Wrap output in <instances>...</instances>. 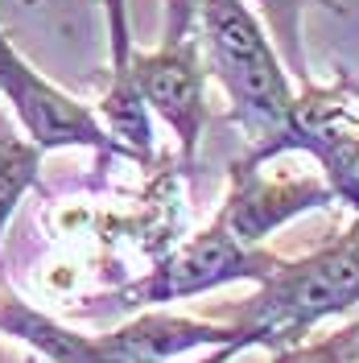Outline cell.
Masks as SVG:
<instances>
[{
	"label": "cell",
	"mask_w": 359,
	"mask_h": 363,
	"mask_svg": "<svg viewBox=\"0 0 359 363\" xmlns=\"http://www.w3.org/2000/svg\"><path fill=\"white\" fill-rule=\"evenodd\" d=\"M194 38L206 74L223 87L227 116L248 149H269L293 108V74L285 70L265 21L248 0H199Z\"/></svg>",
	"instance_id": "obj_1"
},
{
	"label": "cell",
	"mask_w": 359,
	"mask_h": 363,
	"mask_svg": "<svg viewBox=\"0 0 359 363\" xmlns=\"http://www.w3.org/2000/svg\"><path fill=\"white\" fill-rule=\"evenodd\" d=\"M359 310V219L331 244L297 260H277L269 277L240 301L231 326L248 347H289L310 339L322 322Z\"/></svg>",
	"instance_id": "obj_2"
},
{
	"label": "cell",
	"mask_w": 359,
	"mask_h": 363,
	"mask_svg": "<svg viewBox=\"0 0 359 363\" xmlns=\"http://www.w3.org/2000/svg\"><path fill=\"white\" fill-rule=\"evenodd\" d=\"M281 256H272L260 244H244L227 231L219 219L202 227L199 235H190L182 248H174L165 260H158L140 281L116 289L108 301L120 310H153V306H174L186 297H202L223 285H240V281H260L269 277L272 264Z\"/></svg>",
	"instance_id": "obj_3"
},
{
	"label": "cell",
	"mask_w": 359,
	"mask_h": 363,
	"mask_svg": "<svg viewBox=\"0 0 359 363\" xmlns=\"http://www.w3.org/2000/svg\"><path fill=\"white\" fill-rule=\"evenodd\" d=\"M0 99L33 145L50 149H91L99 157H124V149L112 140L95 108L74 99L70 91L50 83L42 70L13 45V38L0 29Z\"/></svg>",
	"instance_id": "obj_4"
},
{
	"label": "cell",
	"mask_w": 359,
	"mask_h": 363,
	"mask_svg": "<svg viewBox=\"0 0 359 363\" xmlns=\"http://www.w3.org/2000/svg\"><path fill=\"white\" fill-rule=\"evenodd\" d=\"M335 203L331 186L318 169H281L277 157L244 153L227 165V194L215 219L244 244H265L285 223L314 215Z\"/></svg>",
	"instance_id": "obj_5"
},
{
	"label": "cell",
	"mask_w": 359,
	"mask_h": 363,
	"mask_svg": "<svg viewBox=\"0 0 359 363\" xmlns=\"http://www.w3.org/2000/svg\"><path fill=\"white\" fill-rule=\"evenodd\" d=\"M256 157L302 153L318 165L335 203L359 215V112L343 87H306L293 95V108L281 136L269 149H248Z\"/></svg>",
	"instance_id": "obj_6"
},
{
	"label": "cell",
	"mask_w": 359,
	"mask_h": 363,
	"mask_svg": "<svg viewBox=\"0 0 359 363\" xmlns=\"http://www.w3.org/2000/svg\"><path fill=\"white\" fill-rule=\"evenodd\" d=\"M133 79L149 116L174 133L178 153L190 161L206 128V67L199 38L186 33L178 42H161L158 50H133Z\"/></svg>",
	"instance_id": "obj_7"
},
{
	"label": "cell",
	"mask_w": 359,
	"mask_h": 363,
	"mask_svg": "<svg viewBox=\"0 0 359 363\" xmlns=\"http://www.w3.org/2000/svg\"><path fill=\"white\" fill-rule=\"evenodd\" d=\"M240 342L248 351L244 335L231 322H206V318L170 314V306L136 310V318L120 322L116 330L99 335V351L108 363H161V359H186L211 347Z\"/></svg>",
	"instance_id": "obj_8"
},
{
	"label": "cell",
	"mask_w": 359,
	"mask_h": 363,
	"mask_svg": "<svg viewBox=\"0 0 359 363\" xmlns=\"http://www.w3.org/2000/svg\"><path fill=\"white\" fill-rule=\"evenodd\" d=\"M108 21V50H112V74L99 99V120L112 133V140L124 149V157L136 165L153 161V116L145 108L133 79V29H128V0H104Z\"/></svg>",
	"instance_id": "obj_9"
},
{
	"label": "cell",
	"mask_w": 359,
	"mask_h": 363,
	"mask_svg": "<svg viewBox=\"0 0 359 363\" xmlns=\"http://www.w3.org/2000/svg\"><path fill=\"white\" fill-rule=\"evenodd\" d=\"M0 335L25 342L42 363H108L99 351V335L70 330L67 322L33 310L9 285H0Z\"/></svg>",
	"instance_id": "obj_10"
},
{
	"label": "cell",
	"mask_w": 359,
	"mask_h": 363,
	"mask_svg": "<svg viewBox=\"0 0 359 363\" xmlns=\"http://www.w3.org/2000/svg\"><path fill=\"white\" fill-rule=\"evenodd\" d=\"M42 157H45L42 145H33L17 128V120H9L0 112V248H4V231L13 223L21 199L42 178ZM0 285H4V269H0Z\"/></svg>",
	"instance_id": "obj_11"
},
{
	"label": "cell",
	"mask_w": 359,
	"mask_h": 363,
	"mask_svg": "<svg viewBox=\"0 0 359 363\" xmlns=\"http://www.w3.org/2000/svg\"><path fill=\"white\" fill-rule=\"evenodd\" d=\"M248 4H252L256 17L265 21L272 45H277V54H281V62H285V70L293 74V83H302V87L314 83V74H310V54H306V38H302L306 13H310V9L343 13V4H338V0H248Z\"/></svg>",
	"instance_id": "obj_12"
},
{
	"label": "cell",
	"mask_w": 359,
	"mask_h": 363,
	"mask_svg": "<svg viewBox=\"0 0 359 363\" xmlns=\"http://www.w3.org/2000/svg\"><path fill=\"white\" fill-rule=\"evenodd\" d=\"M355 335H359V318H351L347 326H338L331 335L289 342V347H277L269 355L272 363H355Z\"/></svg>",
	"instance_id": "obj_13"
},
{
	"label": "cell",
	"mask_w": 359,
	"mask_h": 363,
	"mask_svg": "<svg viewBox=\"0 0 359 363\" xmlns=\"http://www.w3.org/2000/svg\"><path fill=\"white\" fill-rule=\"evenodd\" d=\"M165 4V25H161V42H178L186 33H194V13L199 0H161Z\"/></svg>",
	"instance_id": "obj_14"
},
{
	"label": "cell",
	"mask_w": 359,
	"mask_h": 363,
	"mask_svg": "<svg viewBox=\"0 0 359 363\" xmlns=\"http://www.w3.org/2000/svg\"><path fill=\"white\" fill-rule=\"evenodd\" d=\"M244 347L240 342H227V347H211V351H199V355H186V359H161V363H231Z\"/></svg>",
	"instance_id": "obj_15"
},
{
	"label": "cell",
	"mask_w": 359,
	"mask_h": 363,
	"mask_svg": "<svg viewBox=\"0 0 359 363\" xmlns=\"http://www.w3.org/2000/svg\"><path fill=\"white\" fill-rule=\"evenodd\" d=\"M25 363H42V359H38V355H33V359H25Z\"/></svg>",
	"instance_id": "obj_16"
}]
</instances>
